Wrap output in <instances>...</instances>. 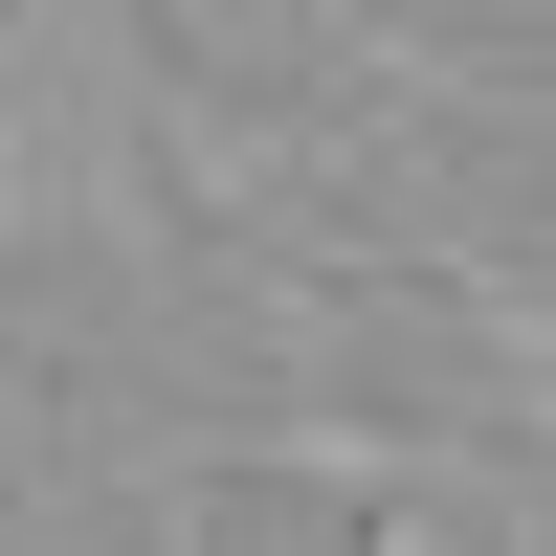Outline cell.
<instances>
[{
	"instance_id": "1",
	"label": "cell",
	"mask_w": 556,
	"mask_h": 556,
	"mask_svg": "<svg viewBox=\"0 0 556 556\" xmlns=\"http://www.w3.org/2000/svg\"><path fill=\"white\" fill-rule=\"evenodd\" d=\"M379 89V0H112V112L201 178H267Z\"/></svg>"
},
{
	"instance_id": "2",
	"label": "cell",
	"mask_w": 556,
	"mask_h": 556,
	"mask_svg": "<svg viewBox=\"0 0 556 556\" xmlns=\"http://www.w3.org/2000/svg\"><path fill=\"white\" fill-rule=\"evenodd\" d=\"M23 23H45V0H0V45H23Z\"/></svg>"
},
{
	"instance_id": "3",
	"label": "cell",
	"mask_w": 556,
	"mask_h": 556,
	"mask_svg": "<svg viewBox=\"0 0 556 556\" xmlns=\"http://www.w3.org/2000/svg\"><path fill=\"white\" fill-rule=\"evenodd\" d=\"M0 178H23V156H0Z\"/></svg>"
}]
</instances>
